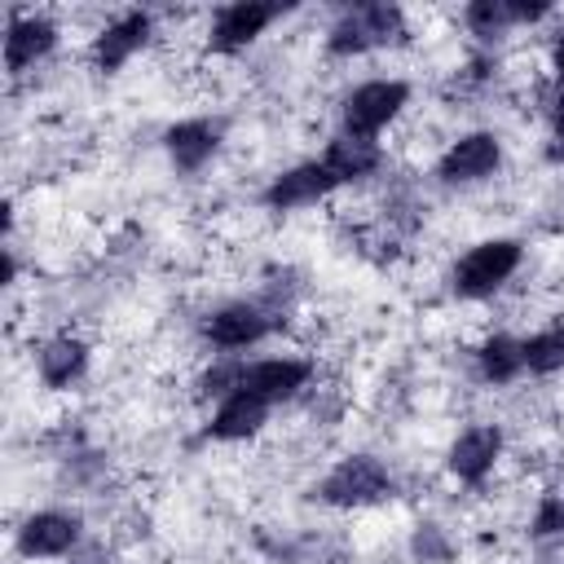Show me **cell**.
Listing matches in <instances>:
<instances>
[{
	"label": "cell",
	"instance_id": "obj_2",
	"mask_svg": "<svg viewBox=\"0 0 564 564\" xmlns=\"http://www.w3.org/2000/svg\"><path fill=\"white\" fill-rule=\"evenodd\" d=\"M383 494H392V480H388V471H383L375 458H366V454L344 458V463L322 480V498H326V502H335V507L379 502Z\"/></svg>",
	"mask_w": 564,
	"mask_h": 564
},
{
	"label": "cell",
	"instance_id": "obj_10",
	"mask_svg": "<svg viewBox=\"0 0 564 564\" xmlns=\"http://www.w3.org/2000/svg\"><path fill=\"white\" fill-rule=\"evenodd\" d=\"M145 35H150V18H145V13H123L115 26L101 31V40H97V66H101V70L123 66V62L145 44Z\"/></svg>",
	"mask_w": 564,
	"mask_h": 564
},
{
	"label": "cell",
	"instance_id": "obj_13",
	"mask_svg": "<svg viewBox=\"0 0 564 564\" xmlns=\"http://www.w3.org/2000/svg\"><path fill=\"white\" fill-rule=\"evenodd\" d=\"M53 22H44V18H18L13 26H9V40H4V62H9V70H22V66H31L35 57H44L48 48H53Z\"/></svg>",
	"mask_w": 564,
	"mask_h": 564
},
{
	"label": "cell",
	"instance_id": "obj_3",
	"mask_svg": "<svg viewBox=\"0 0 564 564\" xmlns=\"http://www.w3.org/2000/svg\"><path fill=\"white\" fill-rule=\"evenodd\" d=\"M401 106H405V84H397V79H375V84H361V88L348 97L344 123H348L352 137H370V132H379Z\"/></svg>",
	"mask_w": 564,
	"mask_h": 564
},
{
	"label": "cell",
	"instance_id": "obj_9",
	"mask_svg": "<svg viewBox=\"0 0 564 564\" xmlns=\"http://www.w3.org/2000/svg\"><path fill=\"white\" fill-rule=\"evenodd\" d=\"M498 449H502L498 427H467V432L454 441V449H449V467H454V476H463V480H480V476L494 467Z\"/></svg>",
	"mask_w": 564,
	"mask_h": 564
},
{
	"label": "cell",
	"instance_id": "obj_6",
	"mask_svg": "<svg viewBox=\"0 0 564 564\" xmlns=\"http://www.w3.org/2000/svg\"><path fill=\"white\" fill-rule=\"evenodd\" d=\"M498 167V141L489 132H471L463 141H454L441 159V176L445 181H480Z\"/></svg>",
	"mask_w": 564,
	"mask_h": 564
},
{
	"label": "cell",
	"instance_id": "obj_19",
	"mask_svg": "<svg viewBox=\"0 0 564 564\" xmlns=\"http://www.w3.org/2000/svg\"><path fill=\"white\" fill-rule=\"evenodd\" d=\"M520 348H524V366H529V370H538V375L564 370V326H555V330H542V335L524 339Z\"/></svg>",
	"mask_w": 564,
	"mask_h": 564
},
{
	"label": "cell",
	"instance_id": "obj_16",
	"mask_svg": "<svg viewBox=\"0 0 564 564\" xmlns=\"http://www.w3.org/2000/svg\"><path fill=\"white\" fill-rule=\"evenodd\" d=\"M167 150H172V159H176V167H203L207 159H212V150H216V132L207 128V123H176L172 132H167Z\"/></svg>",
	"mask_w": 564,
	"mask_h": 564
},
{
	"label": "cell",
	"instance_id": "obj_1",
	"mask_svg": "<svg viewBox=\"0 0 564 564\" xmlns=\"http://www.w3.org/2000/svg\"><path fill=\"white\" fill-rule=\"evenodd\" d=\"M516 264H520V247H516V242H507V238L480 242V247H471V251L458 260L454 286H458L463 295H489L494 286H502V282L511 278Z\"/></svg>",
	"mask_w": 564,
	"mask_h": 564
},
{
	"label": "cell",
	"instance_id": "obj_5",
	"mask_svg": "<svg viewBox=\"0 0 564 564\" xmlns=\"http://www.w3.org/2000/svg\"><path fill=\"white\" fill-rule=\"evenodd\" d=\"M304 379H308V366H304V361H282V357H273V361H256V366L238 370V388H234V392H251V397H260V401H278V397H291Z\"/></svg>",
	"mask_w": 564,
	"mask_h": 564
},
{
	"label": "cell",
	"instance_id": "obj_23",
	"mask_svg": "<svg viewBox=\"0 0 564 564\" xmlns=\"http://www.w3.org/2000/svg\"><path fill=\"white\" fill-rule=\"evenodd\" d=\"M555 128H560V137H564V97H560V106H555Z\"/></svg>",
	"mask_w": 564,
	"mask_h": 564
},
{
	"label": "cell",
	"instance_id": "obj_22",
	"mask_svg": "<svg viewBox=\"0 0 564 564\" xmlns=\"http://www.w3.org/2000/svg\"><path fill=\"white\" fill-rule=\"evenodd\" d=\"M555 70L564 75V35H560V44H555Z\"/></svg>",
	"mask_w": 564,
	"mask_h": 564
},
{
	"label": "cell",
	"instance_id": "obj_20",
	"mask_svg": "<svg viewBox=\"0 0 564 564\" xmlns=\"http://www.w3.org/2000/svg\"><path fill=\"white\" fill-rule=\"evenodd\" d=\"M467 22H471L480 35H494V31H502L507 22H516V4H507V0H476V4L467 9Z\"/></svg>",
	"mask_w": 564,
	"mask_h": 564
},
{
	"label": "cell",
	"instance_id": "obj_12",
	"mask_svg": "<svg viewBox=\"0 0 564 564\" xmlns=\"http://www.w3.org/2000/svg\"><path fill=\"white\" fill-rule=\"evenodd\" d=\"M264 405H269V401H260V397H251V392H229V397L220 401L216 419H212V436H220V441H242V436H251V432L264 423Z\"/></svg>",
	"mask_w": 564,
	"mask_h": 564
},
{
	"label": "cell",
	"instance_id": "obj_21",
	"mask_svg": "<svg viewBox=\"0 0 564 564\" xmlns=\"http://www.w3.org/2000/svg\"><path fill=\"white\" fill-rule=\"evenodd\" d=\"M533 533H564V489L546 494L538 520H533Z\"/></svg>",
	"mask_w": 564,
	"mask_h": 564
},
{
	"label": "cell",
	"instance_id": "obj_15",
	"mask_svg": "<svg viewBox=\"0 0 564 564\" xmlns=\"http://www.w3.org/2000/svg\"><path fill=\"white\" fill-rule=\"evenodd\" d=\"M322 163L330 167L335 181H357L379 163V150L370 145V137H339V141H330Z\"/></svg>",
	"mask_w": 564,
	"mask_h": 564
},
{
	"label": "cell",
	"instance_id": "obj_24",
	"mask_svg": "<svg viewBox=\"0 0 564 564\" xmlns=\"http://www.w3.org/2000/svg\"><path fill=\"white\" fill-rule=\"evenodd\" d=\"M551 159H564V137H560V141L551 145Z\"/></svg>",
	"mask_w": 564,
	"mask_h": 564
},
{
	"label": "cell",
	"instance_id": "obj_4",
	"mask_svg": "<svg viewBox=\"0 0 564 564\" xmlns=\"http://www.w3.org/2000/svg\"><path fill=\"white\" fill-rule=\"evenodd\" d=\"M397 26H401V13H397L392 4H361V9H352V13L335 26L330 48H335V53H361V48H370V44L392 40Z\"/></svg>",
	"mask_w": 564,
	"mask_h": 564
},
{
	"label": "cell",
	"instance_id": "obj_14",
	"mask_svg": "<svg viewBox=\"0 0 564 564\" xmlns=\"http://www.w3.org/2000/svg\"><path fill=\"white\" fill-rule=\"evenodd\" d=\"M207 335H212V344H220V348H247V344H256V339L264 335V317H260L251 304H229V308H220V313L207 322Z\"/></svg>",
	"mask_w": 564,
	"mask_h": 564
},
{
	"label": "cell",
	"instance_id": "obj_8",
	"mask_svg": "<svg viewBox=\"0 0 564 564\" xmlns=\"http://www.w3.org/2000/svg\"><path fill=\"white\" fill-rule=\"evenodd\" d=\"M273 18H278L273 4H229V9H220V18H216L212 44L225 48V53H229V48H242V44L256 40Z\"/></svg>",
	"mask_w": 564,
	"mask_h": 564
},
{
	"label": "cell",
	"instance_id": "obj_17",
	"mask_svg": "<svg viewBox=\"0 0 564 564\" xmlns=\"http://www.w3.org/2000/svg\"><path fill=\"white\" fill-rule=\"evenodd\" d=\"M79 370H84V344H79V339H53V344L40 352V375H44L53 388L70 383Z\"/></svg>",
	"mask_w": 564,
	"mask_h": 564
},
{
	"label": "cell",
	"instance_id": "obj_7",
	"mask_svg": "<svg viewBox=\"0 0 564 564\" xmlns=\"http://www.w3.org/2000/svg\"><path fill=\"white\" fill-rule=\"evenodd\" d=\"M339 181L330 176V167L326 163H304V167H291L286 176H278L273 185H269V203L273 207H304V203H317L326 189H335Z\"/></svg>",
	"mask_w": 564,
	"mask_h": 564
},
{
	"label": "cell",
	"instance_id": "obj_11",
	"mask_svg": "<svg viewBox=\"0 0 564 564\" xmlns=\"http://www.w3.org/2000/svg\"><path fill=\"white\" fill-rule=\"evenodd\" d=\"M18 542H22L26 555H62V551L75 546V520H66L57 511H40L22 524Z\"/></svg>",
	"mask_w": 564,
	"mask_h": 564
},
{
	"label": "cell",
	"instance_id": "obj_18",
	"mask_svg": "<svg viewBox=\"0 0 564 564\" xmlns=\"http://www.w3.org/2000/svg\"><path fill=\"white\" fill-rule=\"evenodd\" d=\"M520 366H524V348H520L516 339H507V335H494V339L480 348V370H485V379H494V383L516 379Z\"/></svg>",
	"mask_w": 564,
	"mask_h": 564
}]
</instances>
